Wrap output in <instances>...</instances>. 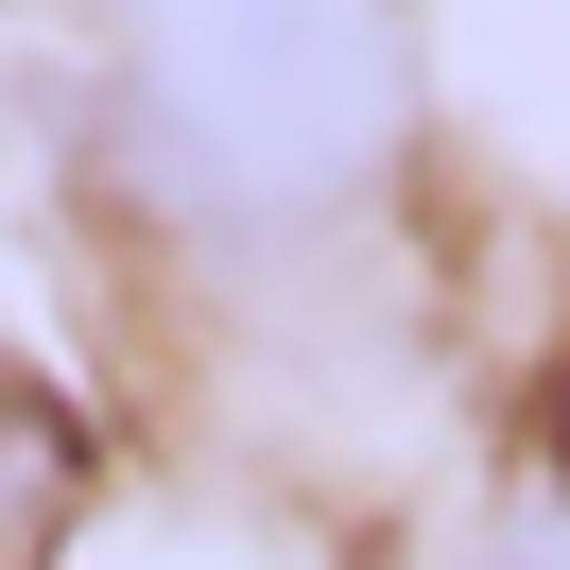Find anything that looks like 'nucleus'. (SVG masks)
Returning a JSON list of instances; mask_svg holds the SVG:
<instances>
[{
	"instance_id": "obj_1",
	"label": "nucleus",
	"mask_w": 570,
	"mask_h": 570,
	"mask_svg": "<svg viewBox=\"0 0 570 570\" xmlns=\"http://www.w3.org/2000/svg\"><path fill=\"white\" fill-rule=\"evenodd\" d=\"M121 70H139V139L174 190L243 225L346 208L397 156V18L381 0H121Z\"/></svg>"
},
{
	"instance_id": "obj_2",
	"label": "nucleus",
	"mask_w": 570,
	"mask_h": 570,
	"mask_svg": "<svg viewBox=\"0 0 570 570\" xmlns=\"http://www.w3.org/2000/svg\"><path fill=\"white\" fill-rule=\"evenodd\" d=\"M70 501H87V432H70V397H52L36 363H0V570H52Z\"/></svg>"
},
{
	"instance_id": "obj_3",
	"label": "nucleus",
	"mask_w": 570,
	"mask_h": 570,
	"mask_svg": "<svg viewBox=\"0 0 570 570\" xmlns=\"http://www.w3.org/2000/svg\"><path fill=\"white\" fill-rule=\"evenodd\" d=\"M501 570H570V501H535V519L501 535Z\"/></svg>"
}]
</instances>
